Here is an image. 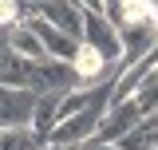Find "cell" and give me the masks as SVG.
Returning a JSON list of instances; mask_svg holds the SVG:
<instances>
[{"label":"cell","mask_w":158,"mask_h":150,"mask_svg":"<svg viewBox=\"0 0 158 150\" xmlns=\"http://www.w3.org/2000/svg\"><path fill=\"white\" fill-rule=\"evenodd\" d=\"M79 44H83V48H91L103 63H115V59L123 56V48H118V32L111 28V20L103 16V12H91V8H83Z\"/></svg>","instance_id":"1"},{"label":"cell","mask_w":158,"mask_h":150,"mask_svg":"<svg viewBox=\"0 0 158 150\" xmlns=\"http://www.w3.org/2000/svg\"><path fill=\"white\" fill-rule=\"evenodd\" d=\"M20 24H24V28H28V32H32V36L40 40V48H44V56H48V59H59V63H71V56L79 52V44H75V40H67L63 32H59V28H52L48 20L32 16V12H28L24 20H20Z\"/></svg>","instance_id":"2"},{"label":"cell","mask_w":158,"mask_h":150,"mask_svg":"<svg viewBox=\"0 0 158 150\" xmlns=\"http://www.w3.org/2000/svg\"><path fill=\"white\" fill-rule=\"evenodd\" d=\"M138 119H146V115L138 111L131 99H127V103H115V107H107V111H103V119H99V127H95L91 138H95V142H107V146H115V142L135 127Z\"/></svg>","instance_id":"3"},{"label":"cell","mask_w":158,"mask_h":150,"mask_svg":"<svg viewBox=\"0 0 158 150\" xmlns=\"http://www.w3.org/2000/svg\"><path fill=\"white\" fill-rule=\"evenodd\" d=\"M32 16L48 20L52 28H59L67 40H75L79 44V24H83V8H79L75 0H44V8L32 12Z\"/></svg>","instance_id":"4"},{"label":"cell","mask_w":158,"mask_h":150,"mask_svg":"<svg viewBox=\"0 0 158 150\" xmlns=\"http://www.w3.org/2000/svg\"><path fill=\"white\" fill-rule=\"evenodd\" d=\"M115 150H158V119L146 115L115 142Z\"/></svg>","instance_id":"5"},{"label":"cell","mask_w":158,"mask_h":150,"mask_svg":"<svg viewBox=\"0 0 158 150\" xmlns=\"http://www.w3.org/2000/svg\"><path fill=\"white\" fill-rule=\"evenodd\" d=\"M59 99L63 95H36V103H32V134H44L48 138V131L56 127V107H59Z\"/></svg>","instance_id":"6"},{"label":"cell","mask_w":158,"mask_h":150,"mask_svg":"<svg viewBox=\"0 0 158 150\" xmlns=\"http://www.w3.org/2000/svg\"><path fill=\"white\" fill-rule=\"evenodd\" d=\"M131 103H135L142 115H154V103H158V75H146V79L138 83V91L131 95Z\"/></svg>","instance_id":"7"},{"label":"cell","mask_w":158,"mask_h":150,"mask_svg":"<svg viewBox=\"0 0 158 150\" xmlns=\"http://www.w3.org/2000/svg\"><path fill=\"white\" fill-rule=\"evenodd\" d=\"M75 150H115V146H107V142H95V138H87V142H79Z\"/></svg>","instance_id":"8"},{"label":"cell","mask_w":158,"mask_h":150,"mask_svg":"<svg viewBox=\"0 0 158 150\" xmlns=\"http://www.w3.org/2000/svg\"><path fill=\"white\" fill-rule=\"evenodd\" d=\"M20 4H28L32 12H40V8H44V0H20Z\"/></svg>","instance_id":"9"}]
</instances>
